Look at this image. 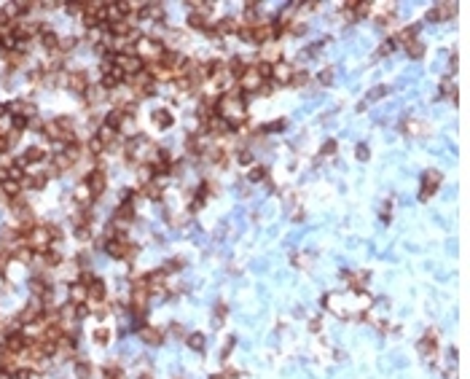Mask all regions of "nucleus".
<instances>
[{
    "mask_svg": "<svg viewBox=\"0 0 470 379\" xmlns=\"http://www.w3.org/2000/svg\"><path fill=\"white\" fill-rule=\"evenodd\" d=\"M167 51V46H164V41L159 35H143L137 41V46H135V54L140 56V60H150V62H159L162 60V54Z\"/></svg>",
    "mask_w": 470,
    "mask_h": 379,
    "instance_id": "nucleus-1",
    "label": "nucleus"
},
{
    "mask_svg": "<svg viewBox=\"0 0 470 379\" xmlns=\"http://www.w3.org/2000/svg\"><path fill=\"white\" fill-rule=\"evenodd\" d=\"M124 83L129 86V92H132V97L135 100H145V97H153L156 94V83H153V78L143 70L140 75H129V78H124Z\"/></svg>",
    "mask_w": 470,
    "mask_h": 379,
    "instance_id": "nucleus-2",
    "label": "nucleus"
},
{
    "mask_svg": "<svg viewBox=\"0 0 470 379\" xmlns=\"http://www.w3.org/2000/svg\"><path fill=\"white\" fill-rule=\"evenodd\" d=\"M0 342H3V349H8L14 355H22L33 344V336H27L24 331H8L6 336H0Z\"/></svg>",
    "mask_w": 470,
    "mask_h": 379,
    "instance_id": "nucleus-3",
    "label": "nucleus"
},
{
    "mask_svg": "<svg viewBox=\"0 0 470 379\" xmlns=\"http://www.w3.org/2000/svg\"><path fill=\"white\" fill-rule=\"evenodd\" d=\"M83 183H86V188L91 191V196H94V202L105 194V186H108V172L102 167H91L89 172H86V178H83Z\"/></svg>",
    "mask_w": 470,
    "mask_h": 379,
    "instance_id": "nucleus-4",
    "label": "nucleus"
},
{
    "mask_svg": "<svg viewBox=\"0 0 470 379\" xmlns=\"http://www.w3.org/2000/svg\"><path fill=\"white\" fill-rule=\"evenodd\" d=\"M116 68L129 78V75H140L145 70V62L137 54H116Z\"/></svg>",
    "mask_w": 470,
    "mask_h": 379,
    "instance_id": "nucleus-5",
    "label": "nucleus"
},
{
    "mask_svg": "<svg viewBox=\"0 0 470 379\" xmlns=\"http://www.w3.org/2000/svg\"><path fill=\"white\" fill-rule=\"evenodd\" d=\"M65 86H68L73 94H81V97H83V94H86V89L91 86V83H89V73L86 70H70L68 75H65Z\"/></svg>",
    "mask_w": 470,
    "mask_h": 379,
    "instance_id": "nucleus-6",
    "label": "nucleus"
},
{
    "mask_svg": "<svg viewBox=\"0 0 470 379\" xmlns=\"http://www.w3.org/2000/svg\"><path fill=\"white\" fill-rule=\"evenodd\" d=\"M441 175L438 169H427L425 175H422V191H419V202H427V199L438 191V183H441Z\"/></svg>",
    "mask_w": 470,
    "mask_h": 379,
    "instance_id": "nucleus-7",
    "label": "nucleus"
},
{
    "mask_svg": "<svg viewBox=\"0 0 470 379\" xmlns=\"http://www.w3.org/2000/svg\"><path fill=\"white\" fill-rule=\"evenodd\" d=\"M8 113L33 121V119H38V105L33 100H14V102H8Z\"/></svg>",
    "mask_w": 470,
    "mask_h": 379,
    "instance_id": "nucleus-8",
    "label": "nucleus"
},
{
    "mask_svg": "<svg viewBox=\"0 0 470 379\" xmlns=\"http://www.w3.org/2000/svg\"><path fill=\"white\" fill-rule=\"evenodd\" d=\"M237 86H239L244 94H253V92L261 86V75L256 73V68H253V65H247V70L242 73V78L237 81Z\"/></svg>",
    "mask_w": 470,
    "mask_h": 379,
    "instance_id": "nucleus-9",
    "label": "nucleus"
},
{
    "mask_svg": "<svg viewBox=\"0 0 470 379\" xmlns=\"http://www.w3.org/2000/svg\"><path fill=\"white\" fill-rule=\"evenodd\" d=\"M457 11V6L454 3H438V6H432L430 11L425 14L427 22H444V19H451Z\"/></svg>",
    "mask_w": 470,
    "mask_h": 379,
    "instance_id": "nucleus-10",
    "label": "nucleus"
},
{
    "mask_svg": "<svg viewBox=\"0 0 470 379\" xmlns=\"http://www.w3.org/2000/svg\"><path fill=\"white\" fill-rule=\"evenodd\" d=\"M97 140L102 143V148H105V151H116L118 143H121V135H118L116 129H110V127L102 124V127L97 129Z\"/></svg>",
    "mask_w": 470,
    "mask_h": 379,
    "instance_id": "nucleus-11",
    "label": "nucleus"
},
{
    "mask_svg": "<svg viewBox=\"0 0 470 379\" xmlns=\"http://www.w3.org/2000/svg\"><path fill=\"white\" fill-rule=\"evenodd\" d=\"M86 293H89V304H100V301H108V288H105V280L94 277L89 285H86Z\"/></svg>",
    "mask_w": 470,
    "mask_h": 379,
    "instance_id": "nucleus-12",
    "label": "nucleus"
},
{
    "mask_svg": "<svg viewBox=\"0 0 470 379\" xmlns=\"http://www.w3.org/2000/svg\"><path fill=\"white\" fill-rule=\"evenodd\" d=\"M46 159H49V154H46V151H43L41 145H30V148H27V151H24L22 156L16 159V162L27 167V164H43Z\"/></svg>",
    "mask_w": 470,
    "mask_h": 379,
    "instance_id": "nucleus-13",
    "label": "nucleus"
},
{
    "mask_svg": "<svg viewBox=\"0 0 470 379\" xmlns=\"http://www.w3.org/2000/svg\"><path fill=\"white\" fill-rule=\"evenodd\" d=\"M212 30H215V35H218V38H223V35H237L239 33V22H237V16H223V19H218V22L212 24Z\"/></svg>",
    "mask_w": 470,
    "mask_h": 379,
    "instance_id": "nucleus-14",
    "label": "nucleus"
},
{
    "mask_svg": "<svg viewBox=\"0 0 470 379\" xmlns=\"http://www.w3.org/2000/svg\"><path fill=\"white\" fill-rule=\"evenodd\" d=\"M293 65L290 62H285V60H279L277 65H274V73H271V83H290V78H293Z\"/></svg>",
    "mask_w": 470,
    "mask_h": 379,
    "instance_id": "nucleus-15",
    "label": "nucleus"
},
{
    "mask_svg": "<svg viewBox=\"0 0 470 379\" xmlns=\"http://www.w3.org/2000/svg\"><path fill=\"white\" fill-rule=\"evenodd\" d=\"M435 347H438V336H435V331H427L425 339H422V342L417 344L419 355H422V358H427V361H432V358H435Z\"/></svg>",
    "mask_w": 470,
    "mask_h": 379,
    "instance_id": "nucleus-16",
    "label": "nucleus"
},
{
    "mask_svg": "<svg viewBox=\"0 0 470 379\" xmlns=\"http://www.w3.org/2000/svg\"><path fill=\"white\" fill-rule=\"evenodd\" d=\"M279 56H282V46H279V41H269V43H263V46H261V56H258V60L269 62V65H277V62H279Z\"/></svg>",
    "mask_w": 470,
    "mask_h": 379,
    "instance_id": "nucleus-17",
    "label": "nucleus"
},
{
    "mask_svg": "<svg viewBox=\"0 0 470 379\" xmlns=\"http://www.w3.org/2000/svg\"><path fill=\"white\" fill-rule=\"evenodd\" d=\"M137 336L143 339V344H150V347H159V344L164 342V334L159 328H153V326H143V328L137 331Z\"/></svg>",
    "mask_w": 470,
    "mask_h": 379,
    "instance_id": "nucleus-18",
    "label": "nucleus"
},
{
    "mask_svg": "<svg viewBox=\"0 0 470 379\" xmlns=\"http://www.w3.org/2000/svg\"><path fill=\"white\" fill-rule=\"evenodd\" d=\"M132 218H135V202H121L116 213H113V223L121 226V223H129Z\"/></svg>",
    "mask_w": 470,
    "mask_h": 379,
    "instance_id": "nucleus-19",
    "label": "nucleus"
},
{
    "mask_svg": "<svg viewBox=\"0 0 470 379\" xmlns=\"http://www.w3.org/2000/svg\"><path fill=\"white\" fill-rule=\"evenodd\" d=\"M3 62H6V68L8 70H19V68H24V65H27V54L24 51H6L3 54Z\"/></svg>",
    "mask_w": 470,
    "mask_h": 379,
    "instance_id": "nucleus-20",
    "label": "nucleus"
},
{
    "mask_svg": "<svg viewBox=\"0 0 470 379\" xmlns=\"http://www.w3.org/2000/svg\"><path fill=\"white\" fill-rule=\"evenodd\" d=\"M150 119L156 121V127H159V129H169V127L175 124V116H172V110H169V108H159V110H153V113H150Z\"/></svg>",
    "mask_w": 470,
    "mask_h": 379,
    "instance_id": "nucleus-21",
    "label": "nucleus"
},
{
    "mask_svg": "<svg viewBox=\"0 0 470 379\" xmlns=\"http://www.w3.org/2000/svg\"><path fill=\"white\" fill-rule=\"evenodd\" d=\"M223 68H226V73H229L234 81H239V78H242V73L247 70V65H244V60H242V56H231V60L223 65Z\"/></svg>",
    "mask_w": 470,
    "mask_h": 379,
    "instance_id": "nucleus-22",
    "label": "nucleus"
},
{
    "mask_svg": "<svg viewBox=\"0 0 470 379\" xmlns=\"http://www.w3.org/2000/svg\"><path fill=\"white\" fill-rule=\"evenodd\" d=\"M204 143H202V137L199 135H196V132H188V135H185V151H188V154H194V156H202L204 154Z\"/></svg>",
    "mask_w": 470,
    "mask_h": 379,
    "instance_id": "nucleus-23",
    "label": "nucleus"
},
{
    "mask_svg": "<svg viewBox=\"0 0 470 379\" xmlns=\"http://www.w3.org/2000/svg\"><path fill=\"white\" fill-rule=\"evenodd\" d=\"M38 41H41V46L46 51H56V46H59V35H56L54 30H41V33H38Z\"/></svg>",
    "mask_w": 470,
    "mask_h": 379,
    "instance_id": "nucleus-24",
    "label": "nucleus"
},
{
    "mask_svg": "<svg viewBox=\"0 0 470 379\" xmlns=\"http://www.w3.org/2000/svg\"><path fill=\"white\" fill-rule=\"evenodd\" d=\"M0 194L3 196H8V202L11 199H16V196H22V183H16V181H0Z\"/></svg>",
    "mask_w": 470,
    "mask_h": 379,
    "instance_id": "nucleus-25",
    "label": "nucleus"
},
{
    "mask_svg": "<svg viewBox=\"0 0 470 379\" xmlns=\"http://www.w3.org/2000/svg\"><path fill=\"white\" fill-rule=\"evenodd\" d=\"M22 183H24L22 188H35V191H41V188H46V183H49V175H46V172H35V175H27Z\"/></svg>",
    "mask_w": 470,
    "mask_h": 379,
    "instance_id": "nucleus-26",
    "label": "nucleus"
},
{
    "mask_svg": "<svg viewBox=\"0 0 470 379\" xmlns=\"http://www.w3.org/2000/svg\"><path fill=\"white\" fill-rule=\"evenodd\" d=\"M172 86L180 92V94H188V92H196V89H199L191 78H188V75H175V78H172Z\"/></svg>",
    "mask_w": 470,
    "mask_h": 379,
    "instance_id": "nucleus-27",
    "label": "nucleus"
},
{
    "mask_svg": "<svg viewBox=\"0 0 470 379\" xmlns=\"http://www.w3.org/2000/svg\"><path fill=\"white\" fill-rule=\"evenodd\" d=\"M140 194H143L145 199H153V202H159V199L164 196V186H159V183L150 181V183H145L143 188H140Z\"/></svg>",
    "mask_w": 470,
    "mask_h": 379,
    "instance_id": "nucleus-28",
    "label": "nucleus"
},
{
    "mask_svg": "<svg viewBox=\"0 0 470 379\" xmlns=\"http://www.w3.org/2000/svg\"><path fill=\"white\" fill-rule=\"evenodd\" d=\"M41 261H43V267H59V264L65 261V253H59V250H43L41 253Z\"/></svg>",
    "mask_w": 470,
    "mask_h": 379,
    "instance_id": "nucleus-29",
    "label": "nucleus"
},
{
    "mask_svg": "<svg viewBox=\"0 0 470 379\" xmlns=\"http://www.w3.org/2000/svg\"><path fill=\"white\" fill-rule=\"evenodd\" d=\"M70 301H73V304H86V301H89V293H86V288H83L81 282H73V285H70Z\"/></svg>",
    "mask_w": 470,
    "mask_h": 379,
    "instance_id": "nucleus-30",
    "label": "nucleus"
},
{
    "mask_svg": "<svg viewBox=\"0 0 470 379\" xmlns=\"http://www.w3.org/2000/svg\"><path fill=\"white\" fill-rule=\"evenodd\" d=\"M153 181V167H150V162H143V164H137V183L140 186H145Z\"/></svg>",
    "mask_w": 470,
    "mask_h": 379,
    "instance_id": "nucleus-31",
    "label": "nucleus"
},
{
    "mask_svg": "<svg viewBox=\"0 0 470 379\" xmlns=\"http://www.w3.org/2000/svg\"><path fill=\"white\" fill-rule=\"evenodd\" d=\"M266 178H269V169L263 164H256V167H250V172H247V183H261V181H266Z\"/></svg>",
    "mask_w": 470,
    "mask_h": 379,
    "instance_id": "nucleus-32",
    "label": "nucleus"
},
{
    "mask_svg": "<svg viewBox=\"0 0 470 379\" xmlns=\"http://www.w3.org/2000/svg\"><path fill=\"white\" fill-rule=\"evenodd\" d=\"M83 97H86V102H89V105H97V102H102V97H105V89H102L100 83H97V86H89Z\"/></svg>",
    "mask_w": 470,
    "mask_h": 379,
    "instance_id": "nucleus-33",
    "label": "nucleus"
},
{
    "mask_svg": "<svg viewBox=\"0 0 470 379\" xmlns=\"http://www.w3.org/2000/svg\"><path fill=\"white\" fill-rule=\"evenodd\" d=\"M403 49H406V54L411 60H422V56H425V43L422 41H411L409 46H403Z\"/></svg>",
    "mask_w": 470,
    "mask_h": 379,
    "instance_id": "nucleus-34",
    "label": "nucleus"
},
{
    "mask_svg": "<svg viewBox=\"0 0 470 379\" xmlns=\"http://www.w3.org/2000/svg\"><path fill=\"white\" fill-rule=\"evenodd\" d=\"M188 27L191 30H199V33H204L207 30V16H202V14H188Z\"/></svg>",
    "mask_w": 470,
    "mask_h": 379,
    "instance_id": "nucleus-35",
    "label": "nucleus"
},
{
    "mask_svg": "<svg viewBox=\"0 0 470 379\" xmlns=\"http://www.w3.org/2000/svg\"><path fill=\"white\" fill-rule=\"evenodd\" d=\"M253 68H256V73L261 75V81H271V73H274V65H269V62L258 60L256 65H253Z\"/></svg>",
    "mask_w": 470,
    "mask_h": 379,
    "instance_id": "nucleus-36",
    "label": "nucleus"
},
{
    "mask_svg": "<svg viewBox=\"0 0 470 379\" xmlns=\"http://www.w3.org/2000/svg\"><path fill=\"white\" fill-rule=\"evenodd\" d=\"M75 376H78V379H91V363L83 361V358H78V361H75Z\"/></svg>",
    "mask_w": 470,
    "mask_h": 379,
    "instance_id": "nucleus-37",
    "label": "nucleus"
},
{
    "mask_svg": "<svg viewBox=\"0 0 470 379\" xmlns=\"http://www.w3.org/2000/svg\"><path fill=\"white\" fill-rule=\"evenodd\" d=\"M185 344L196 349V353H202L204 349V334H185Z\"/></svg>",
    "mask_w": 470,
    "mask_h": 379,
    "instance_id": "nucleus-38",
    "label": "nucleus"
},
{
    "mask_svg": "<svg viewBox=\"0 0 470 379\" xmlns=\"http://www.w3.org/2000/svg\"><path fill=\"white\" fill-rule=\"evenodd\" d=\"M75 46H78V38H73V35H65V38H59V46H56V49H59L65 56H68V51H73Z\"/></svg>",
    "mask_w": 470,
    "mask_h": 379,
    "instance_id": "nucleus-39",
    "label": "nucleus"
},
{
    "mask_svg": "<svg viewBox=\"0 0 470 379\" xmlns=\"http://www.w3.org/2000/svg\"><path fill=\"white\" fill-rule=\"evenodd\" d=\"M306 83H309V73H306V70H301V73L296 70V73H293V78H290V83H288V86H296V89H298V86H306Z\"/></svg>",
    "mask_w": 470,
    "mask_h": 379,
    "instance_id": "nucleus-40",
    "label": "nucleus"
},
{
    "mask_svg": "<svg viewBox=\"0 0 470 379\" xmlns=\"http://www.w3.org/2000/svg\"><path fill=\"white\" fill-rule=\"evenodd\" d=\"M75 240H78V242H89V240H91V223H86V226H75Z\"/></svg>",
    "mask_w": 470,
    "mask_h": 379,
    "instance_id": "nucleus-41",
    "label": "nucleus"
},
{
    "mask_svg": "<svg viewBox=\"0 0 470 379\" xmlns=\"http://www.w3.org/2000/svg\"><path fill=\"white\" fill-rule=\"evenodd\" d=\"M441 94H444V97H451V100H454V97H457L454 81H451V78H444V81H441Z\"/></svg>",
    "mask_w": 470,
    "mask_h": 379,
    "instance_id": "nucleus-42",
    "label": "nucleus"
},
{
    "mask_svg": "<svg viewBox=\"0 0 470 379\" xmlns=\"http://www.w3.org/2000/svg\"><path fill=\"white\" fill-rule=\"evenodd\" d=\"M387 86H373L368 94H365V100H368V102H376V100H382V97H387Z\"/></svg>",
    "mask_w": 470,
    "mask_h": 379,
    "instance_id": "nucleus-43",
    "label": "nucleus"
},
{
    "mask_svg": "<svg viewBox=\"0 0 470 379\" xmlns=\"http://www.w3.org/2000/svg\"><path fill=\"white\" fill-rule=\"evenodd\" d=\"M110 328H105V326H102V328H97V331H94V342H97V344H108L110 342Z\"/></svg>",
    "mask_w": 470,
    "mask_h": 379,
    "instance_id": "nucleus-44",
    "label": "nucleus"
},
{
    "mask_svg": "<svg viewBox=\"0 0 470 379\" xmlns=\"http://www.w3.org/2000/svg\"><path fill=\"white\" fill-rule=\"evenodd\" d=\"M237 38H239L242 43H250V46H256V35H253V30H250V27H239Z\"/></svg>",
    "mask_w": 470,
    "mask_h": 379,
    "instance_id": "nucleus-45",
    "label": "nucleus"
},
{
    "mask_svg": "<svg viewBox=\"0 0 470 379\" xmlns=\"http://www.w3.org/2000/svg\"><path fill=\"white\" fill-rule=\"evenodd\" d=\"M183 267H185V261H183V258H175V261H167L162 272H164V274H172V272H180Z\"/></svg>",
    "mask_w": 470,
    "mask_h": 379,
    "instance_id": "nucleus-46",
    "label": "nucleus"
},
{
    "mask_svg": "<svg viewBox=\"0 0 470 379\" xmlns=\"http://www.w3.org/2000/svg\"><path fill=\"white\" fill-rule=\"evenodd\" d=\"M285 127H288V121H285V119H277L274 124H266V127H261V132H282Z\"/></svg>",
    "mask_w": 470,
    "mask_h": 379,
    "instance_id": "nucleus-47",
    "label": "nucleus"
},
{
    "mask_svg": "<svg viewBox=\"0 0 470 379\" xmlns=\"http://www.w3.org/2000/svg\"><path fill=\"white\" fill-rule=\"evenodd\" d=\"M317 81H320V83H323V86H328V83H331V81H333V70H331V68H325V70H320V73H317Z\"/></svg>",
    "mask_w": 470,
    "mask_h": 379,
    "instance_id": "nucleus-48",
    "label": "nucleus"
},
{
    "mask_svg": "<svg viewBox=\"0 0 470 379\" xmlns=\"http://www.w3.org/2000/svg\"><path fill=\"white\" fill-rule=\"evenodd\" d=\"M355 156H357V162H368V156H371V151H368V145H357L355 148Z\"/></svg>",
    "mask_w": 470,
    "mask_h": 379,
    "instance_id": "nucleus-49",
    "label": "nucleus"
},
{
    "mask_svg": "<svg viewBox=\"0 0 470 379\" xmlns=\"http://www.w3.org/2000/svg\"><path fill=\"white\" fill-rule=\"evenodd\" d=\"M271 92H274V83L271 81H261V86L256 89V94H261V97H269Z\"/></svg>",
    "mask_w": 470,
    "mask_h": 379,
    "instance_id": "nucleus-50",
    "label": "nucleus"
},
{
    "mask_svg": "<svg viewBox=\"0 0 470 379\" xmlns=\"http://www.w3.org/2000/svg\"><path fill=\"white\" fill-rule=\"evenodd\" d=\"M395 46H398V43H395V38H390V41H384V43L379 46V51H376V56H384V54H390V51L395 49Z\"/></svg>",
    "mask_w": 470,
    "mask_h": 379,
    "instance_id": "nucleus-51",
    "label": "nucleus"
},
{
    "mask_svg": "<svg viewBox=\"0 0 470 379\" xmlns=\"http://www.w3.org/2000/svg\"><path fill=\"white\" fill-rule=\"evenodd\" d=\"M234 344H237V336H231L229 342L223 344V353H221V358H223V361H229V355H231V349H234Z\"/></svg>",
    "mask_w": 470,
    "mask_h": 379,
    "instance_id": "nucleus-52",
    "label": "nucleus"
},
{
    "mask_svg": "<svg viewBox=\"0 0 470 379\" xmlns=\"http://www.w3.org/2000/svg\"><path fill=\"white\" fill-rule=\"evenodd\" d=\"M336 140H325V145H323V151H320V154H323V156H333L336 154Z\"/></svg>",
    "mask_w": 470,
    "mask_h": 379,
    "instance_id": "nucleus-53",
    "label": "nucleus"
},
{
    "mask_svg": "<svg viewBox=\"0 0 470 379\" xmlns=\"http://www.w3.org/2000/svg\"><path fill=\"white\" fill-rule=\"evenodd\" d=\"M237 162H239V164H253V154H250V151H239V154H237Z\"/></svg>",
    "mask_w": 470,
    "mask_h": 379,
    "instance_id": "nucleus-54",
    "label": "nucleus"
},
{
    "mask_svg": "<svg viewBox=\"0 0 470 379\" xmlns=\"http://www.w3.org/2000/svg\"><path fill=\"white\" fill-rule=\"evenodd\" d=\"M320 328H323V320H320V317H312V320H309V331H312V334H317Z\"/></svg>",
    "mask_w": 470,
    "mask_h": 379,
    "instance_id": "nucleus-55",
    "label": "nucleus"
},
{
    "mask_svg": "<svg viewBox=\"0 0 470 379\" xmlns=\"http://www.w3.org/2000/svg\"><path fill=\"white\" fill-rule=\"evenodd\" d=\"M290 33H293V35H304L306 33V24H298V22L290 24Z\"/></svg>",
    "mask_w": 470,
    "mask_h": 379,
    "instance_id": "nucleus-56",
    "label": "nucleus"
},
{
    "mask_svg": "<svg viewBox=\"0 0 470 379\" xmlns=\"http://www.w3.org/2000/svg\"><path fill=\"white\" fill-rule=\"evenodd\" d=\"M172 334H175V339H177V336L183 334V326H177V323H172V326H169V336H172Z\"/></svg>",
    "mask_w": 470,
    "mask_h": 379,
    "instance_id": "nucleus-57",
    "label": "nucleus"
},
{
    "mask_svg": "<svg viewBox=\"0 0 470 379\" xmlns=\"http://www.w3.org/2000/svg\"><path fill=\"white\" fill-rule=\"evenodd\" d=\"M223 376H226V379H229V376H231V379H237V376H239V371H237L234 366H229V368H226V374H223Z\"/></svg>",
    "mask_w": 470,
    "mask_h": 379,
    "instance_id": "nucleus-58",
    "label": "nucleus"
},
{
    "mask_svg": "<svg viewBox=\"0 0 470 379\" xmlns=\"http://www.w3.org/2000/svg\"><path fill=\"white\" fill-rule=\"evenodd\" d=\"M110 379H127V374H124V371H121V368H118V371H116V374H113Z\"/></svg>",
    "mask_w": 470,
    "mask_h": 379,
    "instance_id": "nucleus-59",
    "label": "nucleus"
},
{
    "mask_svg": "<svg viewBox=\"0 0 470 379\" xmlns=\"http://www.w3.org/2000/svg\"><path fill=\"white\" fill-rule=\"evenodd\" d=\"M140 379H153V376H150L148 371H143V374H140Z\"/></svg>",
    "mask_w": 470,
    "mask_h": 379,
    "instance_id": "nucleus-60",
    "label": "nucleus"
},
{
    "mask_svg": "<svg viewBox=\"0 0 470 379\" xmlns=\"http://www.w3.org/2000/svg\"><path fill=\"white\" fill-rule=\"evenodd\" d=\"M210 379H226L223 374H210Z\"/></svg>",
    "mask_w": 470,
    "mask_h": 379,
    "instance_id": "nucleus-61",
    "label": "nucleus"
}]
</instances>
